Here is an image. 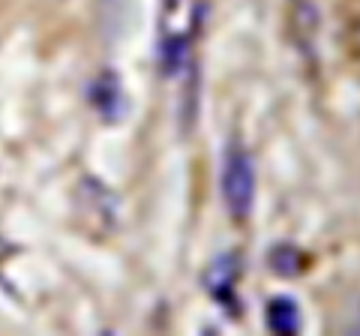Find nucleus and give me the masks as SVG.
Wrapping results in <instances>:
<instances>
[{
  "label": "nucleus",
  "mask_w": 360,
  "mask_h": 336,
  "mask_svg": "<svg viewBox=\"0 0 360 336\" xmlns=\"http://www.w3.org/2000/svg\"><path fill=\"white\" fill-rule=\"evenodd\" d=\"M219 186H222L225 210L231 214V219L234 222L250 219L252 201H255V162L240 141H231L229 148H225Z\"/></svg>",
  "instance_id": "obj_1"
},
{
  "label": "nucleus",
  "mask_w": 360,
  "mask_h": 336,
  "mask_svg": "<svg viewBox=\"0 0 360 336\" xmlns=\"http://www.w3.org/2000/svg\"><path fill=\"white\" fill-rule=\"evenodd\" d=\"M240 273H243V261H240V252H222L217 255L201 273V288L210 295L213 304H219L225 312L231 309V316L238 318L240 316V304H238V283H240Z\"/></svg>",
  "instance_id": "obj_2"
},
{
  "label": "nucleus",
  "mask_w": 360,
  "mask_h": 336,
  "mask_svg": "<svg viewBox=\"0 0 360 336\" xmlns=\"http://www.w3.org/2000/svg\"><path fill=\"white\" fill-rule=\"evenodd\" d=\"M90 103L103 115V120H117L123 115V105H127L123 103V87H120V78L111 70H105L90 84Z\"/></svg>",
  "instance_id": "obj_3"
},
{
  "label": "nucleus",
  "mask_w": 360,
  "mask_h": 336,
  "mask_svg": "<svg viewBox=\"0 0 360 336\" xmlns=\"http://www.w3.org/2000/svg\"><path fill=\"white\" fill-rule=\"evenodd\" d=\"M264 321H267V330L270 333H279V336H295L303 328V318H300V306L295 297L288 295H276L267 300V309H264Z\"/></svg>",
  "instance_id": "obj_4"
},
{
  "label": "nucleus",
  "mask_w": 360,
  "mask_h": 336,
  "mask_svg": "<svg viewBox=\"0 0 360 336\" xmlns=\"http://www.w3.org/2000/svg\"><path fill=\"white\" fill-rule=\"evenodd\" d=\"M267 267H270V273H276L283 279H295L309 271V255L295 243H276L267 250Z\"/></svg>",
  "instance_id": "obj_5"
},
{
  "label": "nucleus",
  "mask_w": 360,
  "mask_h": 336,
  "mask_svg": "<svg viewBox=\"0 0 360 336\" xmlns=\"http://www.w3.org/2000/svg\"><path fill=\"white\" fill-rule=\"evenodd\" d=\"M189 42H193V37L189 33H172V37L162 39L160 46V63H162V72L165 75H177L184 72L189 66Z\"/></svg>",
  "instance_id": "obj_6"
},
{
  "label": "nucleus",
  "mask_w": 360,
  "mask_h": 336,
  "mask_svg": "<svg viewBox=\"0 0 360 336\" xmlns=\"http://www.w3.org/2000/svg\"><path fill=\"white\" fill-rule=\"evenodd\" d=\"M352 42H354V49L360 51V18H357L354 25H352Z\"/></svg>",
  "instance_id": "obj_7"
}]
</instances>
